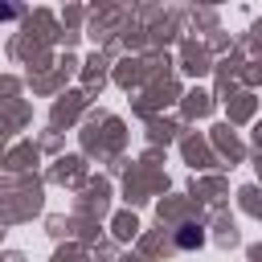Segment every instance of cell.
Here are the masks:
<instances>
[{"label": "cell", "instance_id": "6da1fadb", "mask_svg": "<svg viewBox=\"0 0 262 262\" xmlns=\"http://www.w3.org/2000/svg\"><path fill=\"white\" fill-rule=\"evenodd\" d=\"M176 246H180V250H196V246H205V229H201L196 221L180 225V229H176Z\"/></svg>", "mask_w": 262, "mask_h": 262}, {"label": "cell", "instance_id": "7a4b0ae2", "mask_svg": "<svg viewBox=\"0 0 262 262\" xmlns=\"http://www.w3.org/2000/svg\"><path fill=\"white\" fill-rule=\"evenodd\" d=\"M12 16H16V8L12 4H0V20H12Z\"/></svg>", "mask_w": 262, "mask_h": 262}]
</instances>
